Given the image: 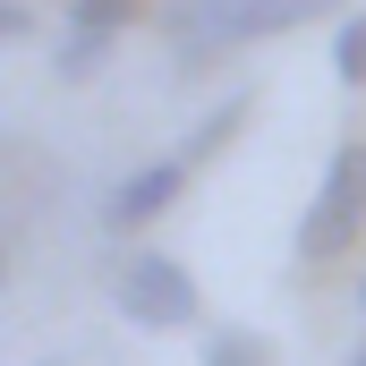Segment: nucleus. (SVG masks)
I'll return each mask as SVG.
<instances>
[{
  "instance_id": "obj_1",
  "label": "nucleus",
  "mask_w": 366,
  "mask_h": 366,
  "mask_svg": "<svg viewBox=\"0 0 366 366\" xmlns=\"http://www.w3.org/2000/svg\"><path fill=\"white\" fill-rule=\"evenodd\" d=\"M341 0H162V26H171V51L179 60H222V51H247L264 34L315 26Z\"/></svg>"
},
{
  "instance_id": "obj_2",
  "label": "nucleus",
  "mask_w": 366,
  "mask_h": 366,
  "mask_svg": "<svg viewBox=\"0 0 366 366\" xmlns=\"http://www.w3.org/2000/svg\"><path fill=\"white\" fill-rule=\"evenodd\" d=\"M366 239V137H341L298 213V264H341Z\"/></svg>"
},
{
  "instance_id": "obj_3",
  "label": "nucleus",
  "mask_w": 366,
  "mask_h": 366,
  "mask_svg": "<svg viewBox=\"0 0 366 366\" xmlns=\"http://www.w3.org/2000/svg\"><path fill=\"white\" fill-rule=\"evenodd\" d=\"M196 307H204V290H196V273H187L179 256H162V247H137V256H128V273H119V315H128L137 332H187Z\"/></svg>"
},
{
  "instance_id": "obj_4",
  "label": "nucleus",
  "mask_w": 366,
  "mask_h": 366,
  "mask_svg": "<svg viewBox=\"0 0 366 366\" xmlns=\"http://www.w3.org/2000/svg\"><path fill=\"white\" fill-rule=\"evenodd\" d=\"M187 179H196V171H187V154H179V145H171L162 162H137L128 179H119L111 196H102V230H111V239H128V230L162 222V213L179 204V187H187Z\"/></svg>"
},
{
  "instance_id": "obj_5",
  "label": "nucleus",
  "mask_w": 366,
  "mask_h": 366,
  "mask_svg": "<svg viewBox=\"0 0 366 366\" xmlns=\"http://www.w3.org/2000/svg\"><path fill=\"white\" fill-rule=\"evenodd\" d=\"M128 17H137V0H77V9H69V34H60V51H51V69H60V77H94V69L111 60V43L128 34Z\"/></svg>"
},
{
  "instance_id": "obj_6",
  "label": "nucleus",
  "mask_w": 366,
  "mask_h": 366,
  "mask_svg": "<svg viewBox=\"0 0 366 366\" xmlns=\"http://www.w3.org/2000/svg\"><path fill=\"white\" fill-rule=\"evenodd\" d=\"M239 128H247V94H222V102H213V119H196V128L179 137L187 171H204V162H213V154H222V145H230Z\"/></svg>"
},
{
  "instance_id": "obj_7",
  "label": "nucleus",
  "mask_w": 366,
  "mask_h": 366,
  "mask_svg": "<svg viewBox=\"0 0 366 366\" xmlns=\"http://www.w3.org/2000/svg\"><path fill=\"white\" fill-rule=\"evenodd\" d=\"M204 366H273V350L247 324H222V332H204Z\"/></svg>"
},
{
  "instance_id": "obj_8",
  "label": "nucleus",
  "mask_w": 366,
  "mask_h": 366,
  "mask_svg": "<svg viewBox=\"0 0 366 366\" xmlns=\"http://www.w3.org/2000/svg\"><path fill=\"white\" fill-rule=\"evenodd\" d=\"M332 77L341 86H366V9L332 26Z\"/></svg>"
},
{
  "instance_id": "obj_9",
  "label": "nucleus",
  "mask_w": 366,
  "mask_h": 366,
  "mask_svg": "<svg viewBox=\"0 0 366 366\" xmlns=\"http://www.w3.org/2000/svg\"><path fill=\"white\" fill-rule=\"evenodd\" d=\"M341 366H366V341H358V350H350V358H341Z\"/></svg>"
}]
</instances>
